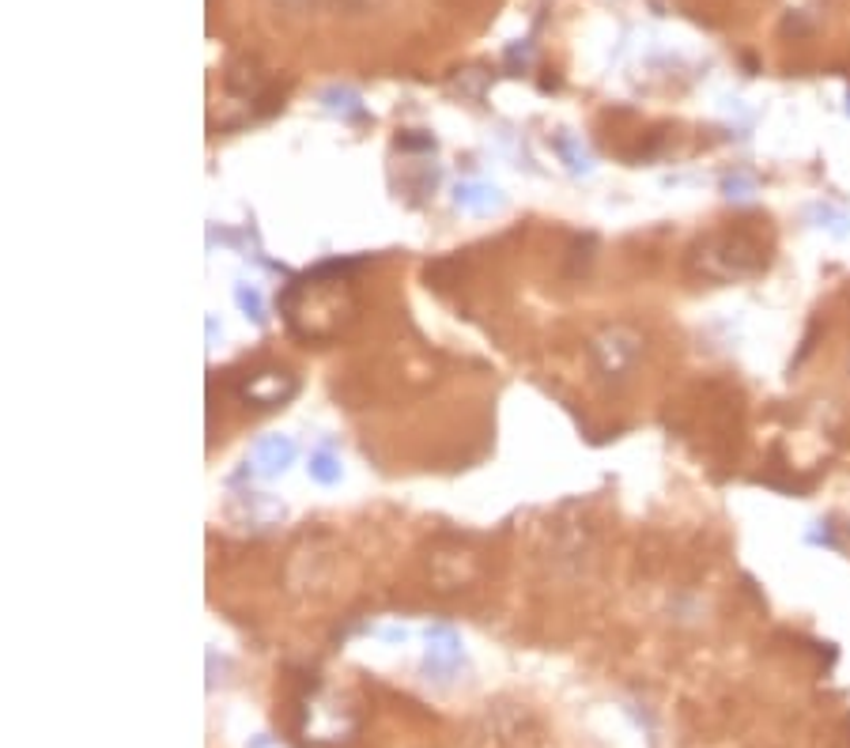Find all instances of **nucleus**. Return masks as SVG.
<instances>
[{"label":"nucleus","mask_w":850,"mask_h":748,"mask_svg":"<svg viewBox=\"0 0 850 748\" xmlns=\"http://www.w3.org/2000/svg\"><path fill=\"white\" fill-rule=\"evenodd\" d=\"M695 262H700V273L714 276V280H741V276H752L768 265V249L752 235L730 232L695 246Z\"/></svg>","instance_id":"f257e3e1"},{"label":"nucleus","mask_w":850,"mask_h":748,"mask_svg":"<svg viewBox=\"0 0 850 748\" xmlns=\"http://www.w3.org/2000/svg\"><path fill=\"white\" fill-rule=\"evenodd\" d=\"M590 352H594L601 374H624V371H632V363L639 360V337H632V333H624V329H613L601 341H594Z\"/></svg>","instance_id":"f03ea898"},{"label":"nucleus","mask_w":850,"mask_h":748,"mask_svg":"<svg viewBox=\"0 0 850 748\" xmlns=\"http://www.w3.org/2000/svg\"><path fill=\"white\" fill-rule=\"evenodd\" d=\"M291 390H295V382L288 378V374H284V371H269V374H261V378L246 386V397L257 401V405H280V401L288 397Z\"/></svg>","instance_id":"7ed1b4c3"},{"label":"nucleus","mask_w":850,"mask_h":748,"mask_svg":"<svg viewBox=\"0 0 850 748\" xmlns=\"http://www.w3.org/2000/svg\"><path fill=\"white\" fill-rule=\"evenodd\" d=\"M261 457L269 462V469H276V465H284L291 457V446L288 443H265L261 446Z\"/></svg>","instance_id":"20e7f679"},{"label":"nucleus","mask_w":850,"mask_h":748,"mask_svg":"<svg viewBox=\"0 0 850 748\" xmlns=\"http://www.w3.org/2000/svg\"><path fill=\"white\" fill-rule=\"evenodd\" d=\"M314 473H318V481H333V476H337V473L329 469V457H326V454L314 457Z\"/></svg>","instance_id":"39448f33"},{"label":"nucleus","mask_w":850,"mask_h":748,"mask_svg":"<svg viewBox=\"0 0 850 748\" xmlns=\"http://www.w3.org/2000/svg\"><path fill=\"white\" fill-rule=\"evenodd\" d=\"M725 189H730V197H749L744 189H752V181L749 178H730L725 181Z\"/></svg>","instance_id":"423d86ee"},{"label":"nucleus","mask_w":850,"mask_h":748,"mask_svg":"<svg viewBox=\"0 0 850 748\" xmlns=\"http://www.w3.org/2000/svg\"><path fill=\"white\" fill-rule=\"evenodd\" d=\"M378 0H337V8H348V12H367V8H375Z\"/></svg>","instance_id":"0eeeda50"},{"label":"nucleus","mask_w":850,"mask_h":748,"mask_svg":"<svg viewBox=\"0 0 850 748\" xmlns=\"http://www.w3.org/2000/svg\"><path fill=\"white\" fill-rule=\"evenodd\" d=\"M276 4H280V8H291V12H299V8H307L310 0H276Z\"/></svg>","instance_id":"6e6552de"}]
</instances>
